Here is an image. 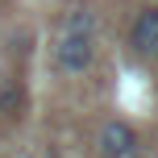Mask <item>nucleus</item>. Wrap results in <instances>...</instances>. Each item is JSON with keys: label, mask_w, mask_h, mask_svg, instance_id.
<instances>
[{"label": "nucleus", "mask_w": 158, "mask_h": 158, "mask_svg": "<svg viewBox=\"0 0 158 158\" xmlns=\"http://www.w3.org/2000/svg\"><path fill=\"white\" fill-rule=\"evenodd\" d=\"M96 29H100V13L87 4H75L63 13V29L58 33H96Z\"/></svg>", "instance_id": "20e7f679"}, {"label": "nucleus", "mask_w": 158, "mask_h": 158, "mask_svg": "<svg viewBox=\"0 0 158 158\" xmlns=\"http://www.w3.org/2000/svg\"><path fill=\"white\" fill-rule=\"evenodd\" d=\"M25 112V87L17 79H0V117H21Z\"/></svg>", "instance_id": "39448f33"}, {"label": "nucleus", "mask_w": 158, "mask_h": 158, "mask_svg": "<svg viewBox=\"0 0 158 158\" xmlns=\"http://www.w3.org/2000/svg\"><path fill=\"white\" fill-rule=\"evenodd\" d=\"M137 129L129 121H104L100 137H96V150L100 158H137Z\"/></svg>", "instance_id": "f03ea898"}, {"label": "nucleus", "mask_w": 158, "mask_h": 158, "mask_svg": "<svg viewBox=\"0 0 158 158\" xmlns=\"http://www.w3.org/2000/svg\"><path fill=\"white\" fill-rule=\"evenodd\" d=\"M129 46L137 58H158V8H142L129 21Z\"/></svg>", "instance_id": "7ed1b4c3"}, {"label": "nucleus", "mask_w": 158, "mask_h": 158, "mask_svg": "<svg viewBox=\"0 0 158 158\" xmlns=\"http://www.w3.org/2000/svg\"><path fill=\"white\" fill-rule=\"evenodd\" d=\"M96 54H100L96 33H58L54 50H50V58L63 75H87L96 67Z\"/></svg>", "instance_id": "f257e3e1"}]
</instances>
